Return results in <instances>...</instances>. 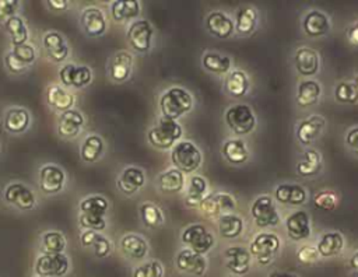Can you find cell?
<instances>
[{
    "label": "cell",
    "mask_w": 358,
    "mask_h": 277,
    "mask_svg": "<svg viewBox=\"0 0 358 277\" xmlns=\"http://www.w3.org/2000/svg\"><path fill=\"white\" fill-rule=\"evenodd\" d=\"M330 18L320 10H310L305 14L302 28L306 35L312 38L323 36L330 31Z\"/></svg>",
    "instance_id": "cell-26"
},
{
    "label": "cell",
    "mask_w": 358,
    "mask_h": 277,
    "mask_svg": "<svg viewBox=\"0 0 358 277\" xmlns=\"http://www.w3.org/2000/svg\"><path fill=\"white\" fill-rule=\"evenodd\" d=\"M4 29L7 31L13 46H20L28 43L29 31L25 21L20 15H13L4 21Z\"/></svg>",
    "instance_id": "cell-37"
},
{
    "label": "cell",
    "mask_w": 358,
    "mask_h": 277,
    "mask_svg": "<svg viewBox=\"0 0 358 277\" xmlns=\"http://www.w3.org/2000/svg\"><path fill=\"white\" fill-rule=\"evenodd\" d=\"M10 52L14 55V57H17L27 67H29L31 64H34L36 62V50L29 43L13 46V49Z\"/></svg>",
    "instance_id": "cell-49"
},
{
    "label": "cell",
    "mask_w": 358,
    "mask_h": 277,
    "mask_svg": "<svg viewBox=\"0 0 358 277\" xmlns=\"http://www.w3.org/2000/svg\"><path fill=\"white\" fill-rule=\"evenodd\" d=\"M322 95V87L315 80H303L298 84L295 101L301 108L316 105Z\"/></svg>",
    "instance_id": "cell-32"
},
{
    "label": "cell",
    "mask_w": 358,
    "mask_h": 277,
    "mask_svg": "<svg viewBox=\"0 0 358 277\" xmlns=\"http://www.w3.org/2000/svg\"><path fill=\"white\" fill-rule=\"evenodd\" d=\"M84 116L77 109H69L59 116L56 132L62 138H74L84 126Z\"/></svg>",
    "instance_id": "cell-19"
},
{
    "label": "cell",
    "mask_w": 358,
    "mask_h": 277,
    "mask_svg": "<svg viewBox=\"0 0 358 277\" xmlns=\"http://www.w3.org/2000/svg\"><path fill=\"white\" fill-rule=\"evenodd\" d=\"M201 63L207 71L214 74H225L229 73L231 69V59L227 55H222L215 50L204 52Z\"/></svg>",
    "instance_id": "cell-40"
},
{
    "label": "cell",
    "mask_w": 358,
    "mask_h": 277,
    "mask_svg": "<svg viewBox=\"0 0 358 277\" xmlns=\"http://www.w3.org/2000/svg\"><path fill=\"white\" fill-rule=\"evenodd\" d=\"M42 45H43V49H45L48 57L53 63L64 62L70 52V48H69L64 36L56 31L46 32L42 38Z\"/></svg>",
    "instance_id": "cell-22"
},
{
    "label": "cell",
    "mask_w": 358,
    "mask_h": 277,
    "mask_svg": "<svg viewBox=\"0 0 358 277\" xmlns=\"http://www.w3.org/2000/svg\"><path fill=\"white\" fill-rule=\"evenodd\" d=\"M4 64L7 67V70L11 74H22L28 70L27 66H24L17 57H14V55L11 52H7L4 56Z\"/></svg>",
    "instance_id": "cell-53"
},
{
    "label": "cell",
    "mask_w": 358,
    "mask_h": 277,
    "mask_svg": "<svg viewBox=\"0 0 358 277\" xmlns=\"http://www.w3.org/2000/svg\"><path fill=\"white\" fill-rule=\"evenodd\" d=\"M152 35L154 28L147 20H134L126 31L127 42L138 53H145L151 49Z\"/></svg>",
    "instance_id": "cell-10"
},
{
    "label": "cell",
    "mask_w": 358,
    "mask_h": 277,
    "mask_svg": "<svg viewBox=\"0 0 358 277\" xmlns=\"http://www.w3.org/2000/svg\"><path fill=\"white\" fill-rule=\"evenodd\" d=\"M20 7L18 0H0V20H7L13 15H15L17 10Z\"/></svg>",
    "instance_id": "cell-54"
},
{
    "label": "cell",
    "mask_w": 358,
    "mask_h": 277,
    "mask_svg": "<svg viewBox=\"0 0 358 277\" xmlns=\"http://www.w3.org/2000/svg\"><path fill=\"white\" fill-rule=\"evenodd\" d=\"M354 84H355V85H357V87H358V76H357V77H355V81H354Z\"/></svg>",
    "instance_id": "cell-61"
},
{
    "label": "cell",
    "mask_w": 358,
    "mask_h": 277,
    "mask_svg": "<svg viewBox=\"0 0 358 277\" xmlns=\"http://www.w3.org/2000/svg\"><path fill=\"white\" fill-rule=\"evenodd\" d=\"M206 28L210 35L220 39H225L231 36V34L234 32L235 22L224 11L217 10V11H211L206 17Z\"/></svg>",
    "instance_id": "cell-24"
},
{
    "label": "cell",
    "mask_w": 358,
    "mask_h": 277,
    "mask_svg": "<svg viewBox=\"0 0 358 277\" xmlns=\"http://www.w3.org/2000/svg\"><path fill=\"white\" fill-rule=\"evenodd\" d=\"M295 169L301 176H313L319 173L322 169V154L315 148L306 150L302 158L296 162Z\"/></svg>",
    "instance_id": "cell-38"
},
{
    "label": "cell",
    "mask_w": 358,
    "mask_h": 277,
    "mask_svg": "<svg viewBox=\"0 0 358 277\" xmlns=\"http://www.w3.org/2000/svg\"><path fill=\"white\" fill-rule=\"evenodd\" d=\"M316 249L319 252V256L323 257V259L336 257L344 249V236L337 231L326 232L319 239V242L316 245Z\"/></svg>",
    "instance_id": "cell-30"
},
{
    "label": "cell",
    "mask_w": 358,
    "mask_h": 277,
    "mask_svg": "<svg viewBox=\"0 0 358 277\" xmlns=\"http://www.w3.org/2000/svg\"><path fill=\"white\" fill-rule=\"evenodd\" d=\"M45 99L50 108H53L55 111H59L62 113L69 109H73L74 102H76L74 95L69 90H66L64 87L57 85V84H52L46 88Z\"/></svg>",
    "instance_id": "cell-27"
},
{
    "label": "cell",
    "mask_w": 358,
    "mask_h": 277,
    "mask_svg": "<svg viewBox=\"0 0 358 277\" xmlns=\"http://www.w3.org/2000/svg\"><path fill=\"white\" fill-rule=\"evenodd\" d=\"M116 185L123 194L131 196L145 185V173L138 166H126L117 176Z\"/></svg>",
    "instance_id": "cell-20"
},
{
    "label": "cell",
    "mask_w": 358,
    "mask_h": 277,
    "mask_svg": "<svg viewBox=\"0 0 358 277\" xmlns=\"http://www.w3.org/2000/svg\"><path fill=\"white\" fill-rule=\"evenodd\" d=\"M171 161L183 175L192 173L200 168L203 155L200 148L190 140H179L171 151Z\"/></svg>",
    "instance_id": "cell-3"
},
{
    "label": "cell",
    "mask_w": 358,
    "mask_h": 277,
    "mask_svg": "<svg viewBox=\"0 0 358 277\" xmlns=\"http://www.w3.org/2000/svg\"><path fill=\"white\" fill-rule=\"evenodd\" d=\"M140 218L147 228H158L164 222L162 210L152 201H144L140 206Z\"/></svg>",
    "instance_id": "cell-44"
},
{
    "label": "cell",
    "mask_w": 358,
    "mask_h": 277,
    "mask_svg": "<svg viewBox=\"0 0 358 277\" xmlns=\"http://www.w3.org/2000/svg\"><path fill=\"white\" fill-rule=\"evenodd\" d=\"M46 4L53 11H64L69 7V1L66 0H48Z\"/></svg>",
    "instance_id": "cell-58"
},
{
    "label": "cell",
    "mask_w": 358,
    "mask_h": 277,
    "mask_svg": "<svg viewBox=\"0 0 358 277\" xmlns=\"http://www.w3.org/2000/svg\"><path fill=\"white\" fill-rule=\"evenodd\" d=\"M319 259H320V256H319V252H317L316 246L303 245V246H301V248L296 250V260H298L301 264L309 266V264H313V263L319 262Z\"/></svg>",
    "instance_id": "cell-51"
},
{
    "label": "cell",
    "mask_w": 358,
    "mask_h": 277,
    "mask_svg": "<svg viewBox=\"0 0 358 277\" xmlns=\"http://www.w3.org/2000/svg\"><path fill=\"white\" fill-rule=\"evenodd\" d=\"M348 266H350V270H351L355 276H358V250H355V252L351 255V257H350V260H348Z\"/></svg>",
    "instance_id": "cell-59"
},
{
    "label": "cell",
    "mask_w": 358,
    "mask_h": 277,
    "mask_svg": "<svg viewBox=\"0 0 358 277\" xmlns=\"http://www.w3.org/2000/svg\"><path fill=\"white\" fill-rule=\"evenodd\" d=\"M134 59L127 50H117L109 62V77L116 83H124L130 78Z\"/></svg>",
    "instance_id": "cell-18"
},
{
    "label": "cell",
    "mask_w": 358,
    "mask_h": 277,
    "mask_svg": "<svg viewBox=\"0 0 358 277\" xmlns=\"http://www.w3.org/2000/svg\"><path fill=\"white\" fill-rule=\"evenodd\" d=\"M347 38L352 46H358V21L348 28Z\"/></svg>",
    "instance_id": "cell-57"
},
{
    "label": "cell",
    "mask_w": 358,
    "mask_h": 277,
    "mask_svg": "<svg viewBox=\"0 0 358 277\" xmlns=\"http://www.w3.org/2000/svg\"><path fill=\"white\" fill-rule=\"evenodd\" d=\"M193 97L183 87H171L159 97V111L164 118L176 120L193 108Z\"/></svg>",
    "instance_id": "cell-1"
},
{
    "label": "cell",
    "mask_w": 358,
    "mask_h": 277,
    "mask_svg": "<svg viewBox=\"0 0 358 277\" xmlns=\"http://www.w3.org/2000/svg\"><path fill=\"white\" fill-rule=\"evenodd\" d=\"M249 87H250V83H249L248 74L243 70L235 69L228 73L225 78V88L229 95L235 98H241L246 95Z\"/></svg>",
    "instance_id": "cell-39"
},
{
    "label": "cell",
    "mask_w": 358,
    "mask_h": 277,
    "mask_svg": "<svg viewBox=\"0 0 358 277\" xmlns=\"http://www.w3.org/2000/svg\"><path fill=\"white\" fill-rule=\"evenodd\" d=\"M105 143L99 134H88L80 147V158L87 164H94L102 158Z\"/></svg>",
    "instance_id": "cell-31"
},
{
    "label": "cell",
    "mask_w": 358,
    "mask_h": 277,
    "mask_svg": "<svg viewBox=\"0 0 358 277\" xmlns=\"http://www.w3.org/2000/svg\"><path fill=\"white\" fill-rule=\"evenodd\" d=\"M180 241L190 250L203 256L211 250L215 242L211 231H208L203 224L187 225L180 234Z\"/></svg>",
    "instance_id": "cell-6"
},
{
    "label": "cell",
    "mask_w": 358,
    "mask_h": 277,
    "mask_svg": "<svg viewBox=\"0 0 358 277\" xmlns=\"http://www.w3.org/2000/svg\"><path fill=\"white\" fill-rule=\"evenodd\" d=\"M69 269L70 260L64 253H42L34 264V271L42 277H63Z\"/></svg>",
    "instance_id": "cell-7"
},
{
    "label": "cell",
    "mask_w": 358,
    "mask_h": 277,
    "mask_svg": "<svg viewBox=\"0 0 358 277\" xmlns=\"http://www.w3.org/2000/svg\"><path fill=\"white\" fill-rule=\"evenodd\" d=\"M122 253L130 260H143L148 253V242L138 234H126L120 239Z\"/></svg>",
    "instance_id": "cell-29"
},
{
    "label": "cell",
    "mask_w": 358,
    "mask_h": 277,
    "mask_svg": "<svg viewBox=\"0 0 358 277\" xmlns=\"http://www.w3.org/2000/svg\"><path fill=\"white\" fill-rule=\"evenodd\" d=\"M96 234H98V232H95V231H88V229H85V231L81 234V236H80V243H81L84 248L92 246V243H94V241H95V238H96Z\"/></svg>",
    "instance_id": "cell-56"
},
{
    "label": "cell",
    "mask_w": 358,
    "mask_h": 277,
    "mask_svg": "<svg viewBox=\"0 0 358 277\" xmlns=\"http://www.w3.org/2000/svg\"><path fill=\"white\" fill-rule=\"evenodd\" d=\"M4 200L20 210H32L36 203L34 192L21 182H13L6 187Z\"/></svg>",
    "instance_id": "cell-16"
},
{
    "label": "cell",
    "mask_w": 358,
    "mask_h": 277,
    "mask_svg": "<svg viewBox=\"0 0 358 277\" xmlns=\"http://www.w3.org/2000/svg\"><path fill=\"white\" fill-rule=\"evenodd\" d=\"M280 249L281 241L273 232H260L249 243V253L260 266L271 264Z\"/></svg>",
    "instance_id": "cell-4"
},
{
    "label": "cell",
    "mask_w": 358,
    "mask_h": 277,
    "mask_svg": "<svg viewBox=\"0 0 358 277\" xmlns=\"http://www.w3.org/2000/svg\"><path fill=\"white\" fill-rule=\"evenodd\" d=\"M334 98L341 104H357L358 87L354 81H340L334 88Z\"/></svg>",
    "instance_id": "cell-47"
},
{
    "label": "cell",
    "mask_w": 358,
    "mask_h": 277,
    "mask_svg": "<svg viewBox=\"0 0 358 277\" xmlns=\"http://www.w3.org/2000/svg\"><path fill=\"white\" fill-rule=\"evenodd\" d=\"M67 246L66 238L59 231H46L41 238L42 253H64Z\"/></svg>",
    "instance_id": "cell-43"
},
{
    "label": "cell",
    "mask_w": 358,
    "mask_h": 277,
    "mask_svg": "<svg viewBox=\"0 0 358 277\" xmlns=\"http://www.w3.org/2000/svg\"><path fill=\"white\" fill-rule=\"evenodd\" d=\"M221 151H222L224 158L228 162L235 164V165L243 164L248 159V157H249L248 147H246L245 141L241 140V138H229V140H227L224 143Z\"/></svg>",
    "instance_id": "cell-41"
},
{
    "label": "cell",
    "mask_w": 358,
    "mask_h": 277,
    "mask_svg": "<svg viewBox=\"0 0 358 277\" xmlns=\"http://www.w3.org/2000/svg\"><path fill=\"white\" fill-rule=\"evenodd\" d=\"M80 25H81L83 31L91 38L103 35L105 31H106V27H108L103 11L98 7H95V6L85 7L81 11Z\"/></svg>",
    "instance_id": "cell-15"
},
{
    "label": "cell",
    "mask_w": 358,
    "mask_h": 277,
    "mask_svg": "<svg viewBox=\"0 0 358 277\" xmlns=\"http://www.w3.org/2000/svg\"><path fill=\"white\" fill-rule=\"evenodd\" d=\"M140 3L137 0H116L110 4V15L116 22L134 20L140 14Z\"/></svg>",
    "instance_id": "cell-36"
},
{
    "label": "cell",
    "mask_w": 358,
    "mask_h": 277,
    "mask_svg": "<svg viewBox=\"0 0 358 277\" xmlns=\"http://www.w3.org/2000/svg\"><path fill=\"white\" fill-rule=\"evenodd\" d=\"M345 143L350 147V150L358 155V126L348 130L345 136Z\"/></svg>",
    "instance_id": "cell-55"
},
{
    "label": "cell",
    "mask_w": 358,
    "mask_h": 277,
    "mask_svg": "<svg viewBox=\"0 0 358 277\" xmlns=\"http://www.w3.org/2000/svg\"><path fill=\"white\" fill-rule=\"evenodd\" d=\"M225 122L228 127L238 136H245L256 127V116L249 105L236 104L225 111Z\"/></svg>",
    "instance_id": "cell-5"
},
{
    "label": "cell",
    "mask_w": 358,
    "mask_h": 277,
    "mask_svg": "<svg viewBox=\"0 0 358 277\" xmlns=\"http://www.w3.org/2000/svg\"><path fill=\"white\" fill-rule=\"evenodd\" d=\"M109 208V201L106 197L101 194H92L85 199H83L78 204V211L80 213H88V214H96V215H103L106 214Z\"/></svg>",
    "instance_id": "cell-45"
},
{
    "label": "cell",
    "mask_w": 358,
    "mask_h": 277,
    "mask_svg": "<svg viewBox=\"0 0 358 277\" xmlns=\"http://www.w3.org/2000/svg\"><path fill=\"white\" fill-rule=\"evenodd\" d=\"M326 126V119L322 115H310L309 118L301 120L296 126V138L301 144L309 145L317 137H320Z\"/></svg>",
    "instance_id": "cell-17"
},
{
    "label": "cell",
    "mask_w": 358,
    "mask_h": 277,
    "mask_svg": "<svg viewBox=\"0 0 358 277\" xmlns=\"http://www.w3.org/2000/svg\"><path fill=\"white\" fill-rule=\"evenodd\" d=\"M35 277H42V276H35Z\"/></svg>",
    "instance_id": "cell-62"
},
{
    "label": "cell",
    "mask_w": 358,
    "mask_h": 277,
    "mask_svg": "<svg viewBox=\"0 0 358 277\" xmlns=\"http://www.w3.org/2000/svg\"><path fill=\"white\" fill-rule=\"evenodd\" d=\"M157 186L161 192L178 193L185 187V175L176 168H169L157 176Z\"/></svg>",
    "instance_id": "cell-34"
},
{
    "label": "cell",
    "mask_w": 358,
    "mask_h": 277,
    "mask_svg": "<svg viewBox=\"0 0 358 277\" xmlns=\"http://www.w3.org/2000/svg\"><path fill=\"white\" fill-rule=\"evenodd\" d=\"M218 232L225 239L238 238L243 232V220L236 214H224L218 217Z\"/></svg>",
    "instance_id": "cell-42"
},
{
    "label": "cell",
    "mask_w": 358,
    "mask_h": 277,
    "mask_svg": "<svg viewBox=\"0 0 358 277\" xmlns=\"http://www.w3.org/2000/svg\"><path fill=\"white\" fill-rule=\"evenodd\" d=\"M208 183L204 176L193 175L187 180L185 203L189 207H199L201 200L208 194Z\"/></svg>",
    "instance_id": "cell-33"
},
{
    "label": "cell",
    "mask_w": 358,
    "mask_h": 277,
    "mask_svg": "<svg viewBox=\"0 0 358 277\" xmlns=\"http://www.w3.org/2000/svg\"><path fill=\"white\" fill-rule=\"evenodd\" d=\"M182 134L183 129L176 120L161 116L158 122L148 130L147 140L158 150H168L180 140Z\"/></svg>",
    "instance_id": "cell-2"
},
{
    "label": "cell",
    "mask_w": 358,
    "mask_h": 277,
    "mask_svg": "<svg viewBox=\"0 0 358 277\" xmlns=\"http://www.w3.org/2000/svg\"><path fill=\"white\" fill-rule=\"evenodd\" d=\"M66 183L64 171L55 164H45L39 169V187L46 194L62 192Z\"/></svg>",
    "instance_id": "cell-13"
},
{
    "label": "cell",
    "mask_w": 358,
    "mask_h": 277,
    "mask_svg": "<svg viewBox=\"0 0 358 277\" xmlns=\"http://www.w3.org/2000/svg\"><path fill=\"white\" fill-rule=\"evenodd\" d=\"M294 63H295L296 71L301 76H305V77L315 76L319 71V66H320L319 53L312 48L301 46L296 49L294 55Z\"/></svg>",
    "instance_id": "cell-23"
},
{
    "label": "cell",
    "mask_w": 358,
    "mask_h": 277,
    "mask_svg": "<svg viewBox=\"0 0 358 277\" xmlns=\"http://www.w3.org/2000/svg\"><path fill=\"white\" fill-rule=\"evenodd\" d=\"M59 78L63 85L83 88L92 81V71L88 66H77L74 63H66L59 70Z\"/></svg>",
    "instance_id": "cell-14"
},
{
    "label": "cell",
    "mask_w": 358,
    "mask_h": 277,
    "mask_svg": "<svg viewBox=\"0 0 358 277\" xmlns=\"http://www.w3.org/2000/svg\"><path fill=\"white\" fill-rule=\"evenodd\" d=\"M165 266L158 259H150L134 267L131 277H164Z\"/></svg>",
    "instance_id": "cell-46"
},
{
    "label": "cell",
    "mask_w": 358,
    "mask_h": 277,
    "mask_svg": "<svg viewBox=\"0 0 358 277\" xmlns=\"http://www.w3.org/2000/svg\"><path fill=\"white\" fill-rule=\"evenodd\" d=\"M285 231L289 239L298 242L309 238L310 235V218L306 211L296 210L291 213L285 220Z\"/></svg>",
    "instance_id": "cell-21"
},
{
    "label": "cell",
    "mask_w": 358,
    "mask_h": 277,
    "mask_svg": "<svg viewBox=\"0 0 358 277\" xmlns=\"http://www.w3.org/2000/svg\"><path fill=\"white\" fill-rule=\"evenodd\" d=\"M31 123V115L25 108L21 106H13L8 108L4 113L3 126L6 132L10 134H21L24 133Z\"/></svg>",
    "instance_id": "cell-25"
},
{
    "label": "cell",
    "mask_w": 358,
    "mask_h": 277,
    "mask_svg": "<svg viewBox=\"0 0 358 277\" xmlns=\"http://www.w3.org/2000/svg\"><path fill=\"white\" fill-rule=\"evenodd\" d=\"M232 277H238V276H232Z\"/></svg>",
    "instance_id": "cell-63"
},
{
    "label": "cell",
    "mask_w": 358,
    "mask_h": 277,
    "mask_svg": "<svg viewBox=\"0 0 358 277\" xmlns=\"http://www.w3.org/2000/svg\"><path fill=\"white\" fill-rule=\"evenodd\" d=\"M256 27H257V10L252 6H243L238 8L235 31L242 36H248L255 32Z\"/></svg>",
    "instance_id": "cell-35"
},
{
    "label": "cell",
    "mask_w": 358,
    "mask_h": 277,
    "mask_svg": "<svg viewBox=\"0 0 358 277\" xmlns=\"http://www.w3.org/2000/svg\"><path fill=\"white\" fill-rule=\"evenodd\" d=\"M175 267L183 274L193 277H203L208 269V260L206 256L199 255L189 248H185L178 252L175 257Z\"/></svg>",
    "instance_id": "cell-11"
},
{
    "label": "cell",
    "mask_w": 358,
    "mask_h": 277,
    "mask_svg": "<svg viewBox=\"0 0 358 277\" xmlns=\"http://www.w3.org/2000/svg\"><path fill=\"white\" fill-rule=\"evenodd\" d=\"M274 199L278 203L301 206L308 199V192L298 183H280L274 190Z\"/></svg>",
    "instance_id": "cell-28"
},
{
    "label": "cell",
    "mask_w": 358,
    "mask_h": 277,
    "mask_svg": "<svg viewBox=\"0 0 358 277\" xmlns=\"http://www.w3.org/2000/svg\"><path fill=\"white\" fill-rule=\"evenodd\" d=\"M91 248L94 249V255H95L96 257L103 259V257L109 256V253H110V250H112V243H110V241H109L106 236H103L102 234L98 232V234H96V238H95V241H94V243H92Z\"/></svg>",
    "instance_id": "cell-52"
},
{
    "label": "cell",
    "mask_w": 358,
    "mask_h": 277,
    "mask_svg": "<svg viewBox=\"0 0 358 277\" xmlns=\"http://www.w3.org/2000/svg\"><path fill=\"white\" fill-rule=\"evenodd\" d=\"M267 277H299L296 273L287 271V270H274Z\"/></svg>",
    "instance_id": "cell-60"
},
{
    "label": "cell",
    "mask_w": 358,
    "mask_h": 277,
    "mask_svg": "<svg viewBox=\"0 0 358 277\" xmlns=\"http://www.w3.org/2000/svg\"><path fill=\"white\" fill-rule=\"evenodd\" d=\"M78 224L84 229L101 232L106 228V220L103 215L96 214H88V213H80L78 214Z\"/></svg>",
    "instance_id": "cell-48"
},
{
    "label": "cell",
    "mask_w": 358,
    "mask_h": 277,
    "mask_svg": "<svg viewBox=\"0 0 358 277\" xmlns=\"http://www.w3.org/2000/svg\"><path fill=\"white\" fill-rule=\"evenodd\" d=\"M250 214L253 218V222L259 228H267V227H275L280 222V215L277 211V207L273 201V199L267 194L259 196L255 199L250 207Z\"/></svg>",
    "instance_id": "cell-8"
},
{
    "label": "cell",
    "mask_w": 358,
    "mask_h": 277,
    "mask_svg": "<svg viewBox=\"0 0 358 277\" xmlns=\"http://www.w3.org/2000/svg\"><path fill=\"white\" fill-rule=\"evenodd\" d=\"M235 207V199L225 192L208 193L199 204V210L207 217H221L224 214H231Z\"/></svg>",
    "instance_id": "cell-9"
},
{
    "label": "cell",
    "mask_w": 358,
    "mask_h": 277,
    "mask_svg": "<svg viewBox=\"0 0 358 277\" xmlns=\"http://www.w3.org/2000/svg\"><path fill=\"white\" fill-rule=\"evenodd\" d=\"M224 264L229 273L238 277H243L252 269V256L249 249L234 245L224 252Z\"/></svg>",
    "instance_id": "cell-12"
},
{
    "label": "cell",
    "mask_w": 358,
    "mask_h": 277,
    "mask_svg": "<svg viewBox=\"0 0 358 277\" xmlns=\"http://www.w3.org/2000/svg\"><path fill=\"white\" fill-rule=\"evenodd\" d=\"M313 203L317 208L324 211H331L337 206V196L333 190H320L315 194Z\"/></svg>",
    "instance_id": "cell-50"
}]
</instances>
